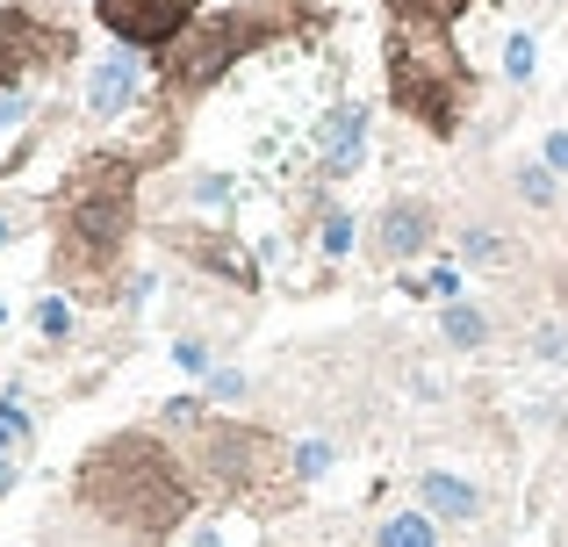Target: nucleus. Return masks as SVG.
Instances as JSON below:
<instances>
[{"mask_svg": "<svg viewBox=\"0 0 568 547\" xmlns=\"http://www.w3.org/2000/svg\"><path fill=\"white\" fill-rule=\"evenodd\" d=\"M417 505H425L432 519H460L468 526L475 511H483V490L460 483V476H446V468H425V476H417Z\"/></svg>", "mask_w": 568, "mask_h": 547, "instance_id": "9d476101", "label": "nucleus"}, {"mask_svg": "<svg viewBox=\"0 0 568 547\" xmlns=\"http://www.w3.org/2000/svg\"><path fill=\"white\" fill-rule=\"evenodd\" d=\"M37 332H43V338H72V303L43 295V303H37Z\"/></svg>", "mask_w": 568, "mask_h": 547, "instance_id": "f3484780", "label": "nucleus"}, {"mask_svg": "<svg viewBox=\"0 0 568 547\" xmlns=\"http://www.w3.org/2000/svg\"><path fill=\"white\" fill-rule=\"evenodd\" d=\"M382 547H439V534H432V511H396V519H382Z\"/></svg>", "mask_w": 568, "mask_h": 547, "instance_id": "f8f14e48", "label": "nucleus"}, {"mask_svg": "<svg viewBox=\"0 0 568 547\" xmlns=\"http://www.w3.org/2000/svg\"><path fill=\"white\" fill-rule=\"evenodd\" d=\"M288 468H295L303 483H310V476H324V468H332V447H324V439H303V447L288 454Z\"/></svg>", "mask_w": 568, "mask_h": 547, "instance_id": "a211bd4d", "label": "nucleus"}, {"mask_svg": "<svg viewBox=\"0 0 568 547\" xmlns=\"http://www.w3.org/2000/svg\"><path fill=\"white\" fill-rule=\"evenodd\" d=\"M518 195H526L532 210H547V202H555V166H547V159L540 166H518Z\"/></svg>", "mask_w": 568, "mask_h": 547, "instance_id": "4468645a", "label": "nucleus"}, {"mask_svg": "<svg viewBox=\"0 0 568 547\" xmlns=\"http://www.w3.org/2000/svg\"><path fill=\"white\" fill-rule=\"evenodd\" d=\"M532 353H540V361H568V332L561 324H540V332H532Z\"/></svg>", "mask_w": 568, "mask_h": 547, "instance_id": "aec40b11", "label": "nucleus"}, {"mask_svg": "<svg viewBox=\"0 0 568 547\" xmlns=\"http://www.w3.org/2000/svg\"><path fill=\"white\" fill-rule=\"evenodd\" d=\"M22 115H29V94L22 87H0V130H14Z\"/></svg>", "mask_w": 568, "mask_h": 547, "instance_id": "4be33fe9", "label": "nucleus"}, {"mask_svg": "<svg viewBox=\"0 0 568 547\" xmlns=\"http://www.w3.org/2000/svg\"><path fill=\"white\" fill-rule=\"evenodd\" d=\"M14 439H22V418L8 411V418H0V447H14Z\"/></svg>", "mask_w": 568, "mask_h": 547, "instance_id": "bb28decb", "label": "nucleus"}, {"mask_svg": "<svg viewBox=\"0 0 568 547\" xmlns=\"http://www.w3.org/2000/svg\"><path fill=\"white\" fill-rule=\"evenodd\" d=\"M425 245H432V210L425 202H388L382 224H375V253L382 260H410V253H425Z\"/></svg>", "mask_w": 568, "mask_h": 547, "instance_id": "6e6552de", "label": "nucleus"}, {"mask_svg": "<svg viewBox=\"0 0 568 547\" xmlns=\"http://www.w3.org/2000/svg\"><path fill=\"white\" fill-rule=\"evenodd\" d=\"M173 361H181L187 375H202V367H209V346H202V338H181V346H173Z\"/></svg>", "mask_w": 568, "mask_h": 547, "instance_id": "5701e85b", "label": "nucleus"}, {"mask_svg": "<svg viewBox=\"0 0 568 547\" xmlns=\"http://www.w3.org/2000/svg\"><path fill=\"white\" fill-rule=\"evenodd\" d=\"M388 101L403 115H417L432 138H446L460 123V109L475 101V72L454 51L446 22H425V14L396 8V22H388Z\"/></svg>", "mask_w": 568, "mask_h": 547, "instance_id": "7ed1b4c3", "label": "nucleus"}, {"mask_svg": "<svg viewBox=\"0 0 568 547\" xmlns=\"http://www.w3.org/2000/svg\"><path fill=\"white\" fill-rule=\"evenodd\" d=\"M80 505L101 511V519L130 526L138 540H159L181 526L187 511V483L173 468V454L144 433H123V439H101L80 468Z\"/></svg>", "mask_w": 568, "mask_h": 547, "instance_id": "f03ea898", "label": "nucleus"}, {"mask_svg": "<svg viewBox=\"0 0 568 547\" xmlns=\"http://www.w3.org/2000/svg\"><path fill=\"white\" fill-rule=\"evenodd\" d=\"M561 303H568V274H561Z\"/></svg>", "mask_w": 568, "mask_h": 547, "instance_id": "c85d7f7f", "label": "nucleus"}, {"mask_svg": "<svg viewBox=\"0 0 568 547\" xmlns=\"http://www.w3.org/2000/svg\"><path fill=\"white\" fill-rule=\"evenodd\" d=\"M460 253H468L475 267H497V260H504V239H497V231H468V239H460Z\"/></svg>", "mask_w": 568, "mask_h": 547, "instance_id": "6ab92c4d", "label": "nucleus"}, {"mask_svg": "<svg viewBox=\"0 0 568 547\" xmlns=\"http://www.w3.org/2000/svg\"><path fill=\"white\" fill-rule=\"evenodd\" d=\"M14 239V224H8V210H0V245H8Z\"/></svg>", "mask_w": 568, "mask_h": 547, "instance_id": "cd10ccee", "label": "nucleus"}, {"mask_svg": "<svg viewBox=\"0 0 568 547\" xmlns=\"http://www.w3.org/2000/svg\"><path fill=\"white\" fill-rule=\"evenodd\" d=\"M324 253H353V216H324Z\"/></svg>", "mask_w": 568, "mask_h": 547, "instance_id": "412c9836", "label": "nucleus"}, {"mask_svg": "<svg viewBox=\"0 0 568 547\" xmlns=\"http://www.w3.org/2000/svg\"><path fill=\"white\" fill-rule=\"evenodd\" d=\"M317 144H324V173L346 181V173L361 166V152H367V109H332L324 130H317Z\"/></svg>", "mask_w": 568, "mask_h": 547, "instance_id": "1a4fd4ad", "label": "nucleus"}, {"mask_svg": "<svg viewBox=\"0 0 568 547\" xmlns=\"http://www.w3.org/2000/svg\"><path fill=\"white\" fill-rule=\"evenodd\" d=\"M547 166L568 173V130H555V138H547Z\"/></svg>", "mask_w": 568, "mask_h": 547, "instance_id": "b1692460", "label": "nucleus"}, {"mask_svg": "<svg viewBox=\"0 0 568 547\" xmlns=\"http://www.w3.org/2000/svg\"><path fill=\"white\" fill-rule=\"evenodd\" d=\"M194 195H202V202H223V195H231V181H216V173H202V181H194Z\"/></svg>", "mask_w": 568, "mask_h": 547, "instance_id": "393cba45", "label": "nucleus"}, {"mask_svg": "<svg viewBox=\"0 0 568 547\" xmlns=\"http://www.w3.org/2000/svg\"><path fill=\"white\" fill-rule=\"evenodd\" d=\"M295 22H303L295 0H231V8H216V14H194L181 37L166 43V87L173 94H202V87L223 80L245 51L288 37Z\"/></svg>", "mask_w": 568, "mask_h": 547, "instance_id": "20e7f679", "label": "nucleus"}, {"mask_svg": "<svg viewBox=\"0 0 568 547\" xmlns=\"http://www.w3.org/2000/svg\"><path fill=\"white\" fill-rule=\"evenodd\" d=\"M138 87H144V72H138V58H130V43H123L115 58L94 65V80H87V109H94L101 123H115L123 109H138Z\"/></svg>", "mask_w": 568, "mask_h": 547, "instance_id": "0eeeda50", "label": "nucleus"}, {"mask_svg": "<svg viewBox=\"0 0 568 547\" xmlns=\"http://www.w3.org/2000/svg\"><path fill=\"white\" fill-rule=\"evenodd\" d=\"M532 65H540V43H532L526 29H518V37L504 43V72H511V80H532Z\"/></svg>", "mask_w": 568, "mask_h": 547, "instance_id": "2eb2a0df", "label": "nucleus"}, {"mask_svg": "<svg viewBox=\"0 0 568 547\" xmlns=\"http://www.w3.org/2000/svg\"><path fill=\"white\" fill-rule=\"evenodd\" d=\"M446 338H454V346H483V338H489V317H483V310H475V303H460V295H454V303H446Z\"/></svg>", "mask_w": 568, "mask_h": 547, "instance_id": "ddd939ff", "label": "nucleus"}, {"mask_svg": "<svg viewBox=\"0 0 568 547\" xmlns=\"http://www.w3.org/2000/svg\"><path fill=\"white\" fill-rule=\"evenodd\" d=\"M51 216H58V281H72L87 295H109L115 260H123L130 224H138V166L115 152L80 159L72 181L58 188Z\"/></svg>", "mask_w": 568, "mask_h": 547, "instance_id": "f257e3e1", "label": "nucleus"}, {"mask_svg": "<svg viewBox=\"0 0 568 547\" xmlns=\"http://www.w3.org/2000/svg\"><path fill=\"white\" fill-rule=\"evenodd\" d=\"M72 51H80L72 29L37 22L29 8H0V87H22L29 72H43V65H65Z\"/></svg>", "mask_w": 568, "mask_h": 547, "instance_id": "39448f33", "label": "nucleus"}, {"mask_svg": "<svg viewBox=\"0 0 568 547\" xmlns=\"http://www.w3.org/2000/svg\"><path fill=\"white\" fill-rule=\"evenodd\" d=\"M396 8L425 14V22H460V14H468V8H483V0H396Z\"/></svg>", "mask_w": 568, "mask_h": 547, "instance_id": "dca6fc26", "label": "nucleus"}, {"mask_svg": "<svg viewBox=\"0 0 568 547\" xmlns=\"http://www.w3.org/2000/svg\"><path fill=\"white\" fill-rule=\"evenodd\" d=\"M209 389H216V396H245V375H231V367H223V375H209Z\"/></svg>", "mask_w": 568, "mask_h": 547, "instance_id": "a878e982", "label": "nucleus"}, {"mask_svg": "<svg viewBox=\"0 0 568 547\" xmlns=\"http://www.w3.org/2000/svg\"><path fill=\"white\" fill-rule=\"evenodd\" d=\"M173 245H181L187 260H209V267H223V274L237 281V288H252V281H260V267H252V260L237 253V245H223L216 231H173Z\"/></svg>", "mask_w": 568, "mask_h": 547, "instance_id": "9b49d317", "label": "nucleus"}, {"mask_svg": "<svg viewBox=\"0 0 568 547\" xmlns=\"http://www.w3.org/2000/svg\"><path fill=\"white\" fill-rule=\"evenodd\" d=\"M101 29L130 51H166L173 37L194 22V0H94Z\"/></svg>", "mask_w": 568, "mask_h": 547, "instance_id": "423d86ee", "label": "nucleus"}]
</instances>
